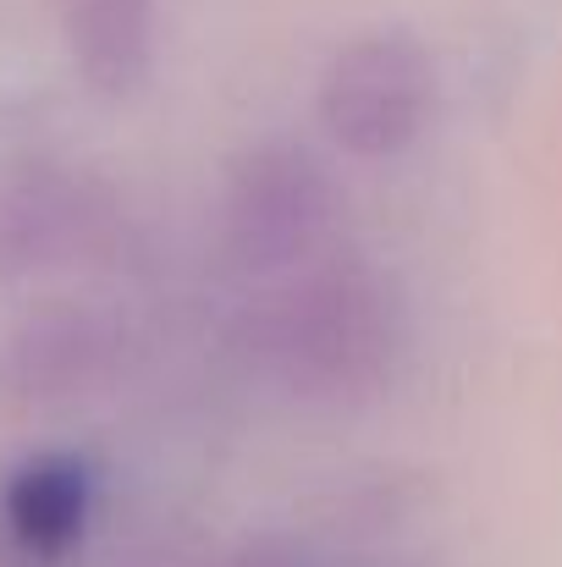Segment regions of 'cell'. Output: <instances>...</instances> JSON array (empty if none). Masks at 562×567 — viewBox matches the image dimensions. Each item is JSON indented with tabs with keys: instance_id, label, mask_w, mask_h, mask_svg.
I'll return each instance as SVG.
<instances>
[{
	"instance_id": "obj_1",
	"label": "cell",
	"mask_w": 562,
	"mask_h": 567,
	"mask_svg": "<svg viewBox=\"0 0 562 567\" xmlns=\"http://www.w3.org/2000/svg\"><path fill=\"white\" fill-rule=\"evenodd\" d=\"M430 89L436 83H430L419 44H408L397 33H370V39L348 44L320 83L326 133L337 144H348L354 155L402 150L430 111Z\"/></svg>"
},
{
	"instance_id": "obj_2",
	"label": "cell",
	"mask_w": 562,
	"mask_h": 567,
	"mask_svg": "<svg viewBox=\"0 0 562 567\" xmlns=\"http://www.w3.org/2000/svg\"><path fill=\"white\" fill-rule=\"evenodd\" d=\"M89 524V474L72 457L28 463L0 491V540L22 567L61 563Z\"/></svg>"
},
{
	"instance_id": "obj_3",
	"label": "cell",
	"mask_w": 562,
	"mask_h": 567,
	"mask_svg": "<svg viewBox=\"0 0 562 567\" xmlns=\"http://www.w3.org/2000/svg\"><path fill=\"white\" fill-rule=\"evenodd\" d=\"M61 28L83 83L127 94L155 50V0H61Z\"/></svg>"
},
{
	"instance_id": "obj_4",
	"label": "cell",
	"mask_w": 562,
	"mask_h": 567,
	"mask_svg": "<svg viewBox=\"0 0 562 567\" xmlns=\"http://www.w3.org/2000/svg\"><path fill=\"white\" fill-rule=\"evenodd\" d=\"M320 183L304 161H265L237 188V220L232 237L254 248V259H282L304 248L320 226Z\"/></svg>"
}]
</instances>
